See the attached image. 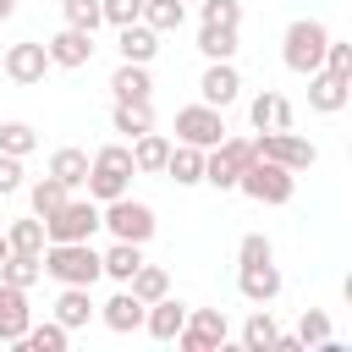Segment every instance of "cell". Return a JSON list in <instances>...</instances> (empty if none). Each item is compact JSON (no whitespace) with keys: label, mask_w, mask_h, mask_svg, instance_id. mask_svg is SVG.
<instances>
[{"label":"cell","mask_w":352,"mask_h":352,"mask_svg":"<svg viewBox=\"0 0 352 352\" xmlns=\"http://www.w3.org/2000/svg\"><path fill=\"white\" fill-rule=\"evenodd\" d=\"M38 148V132L28 126V121H0V154H16V160H28Z\"/></svg>","instance_id":"35"},{"label":"cell","mask_w":352,"mask_h":352,"mask_svg":"<svg viewBox=\"0 0 352 352\" xmlns=\"http://www.w3.org/2000/svg\"><path fill=\"white\" fill-rule=\"evenodd\" d=\"M132 176H138V165H132V143H104V148L88 160L82 187H88L94 204H110V198H121V192L132 187Z\"/></svg>","instance_id":"1"},{"label":"cell","mask_w":352,"mask_h":352,"mask_svg":"<svg viewBox=\"0 0 352 352\" xmlns=\"http://www.w3.org/2000/svg\"><path fill=\"white\" fill-rule=\"evenodd\" d=\"M44 220L33 214V220H16V226H6V248L11 253H44Z\"/></svg>","instance_id":"31"},{"label":"cell","mask_w":352,"mask_h":352,"mask_svg":"<svg viewBox=\"0 0 352 352\" xmlns=\"http://www.w3.org/2000/svg\"><path fill=\"white\" fill-rule=\"evenodd\" d=\"M66 324L60 319H50V324H28V336L16 341V346H33V352H66Z\"/></svg>","instance_id":"34"},{"label":"cell","mask_w":352,"mask_h":352,"mask_svg":"<svg viewBox=\"0 0 352 352\" xmlns=\"http://www.w3.org/2000/svg\"><path fill=\"white\" fill-rule=\"evenodd\" d=\"M50 176L66 182V187H82V176H88V154H82V148H55V154H50Z\"/></svg>","instance_id":"29"},{"label":"cell","mask_w":352,"mask_h":352,"mask_svg":"<svg viewBox=\"0 0 352 352\" xmlns=\"http://www.w3.org/2000/svg\"><path fill=\"white\" fill-rule=\"evenodd\" d=\"M204 6V22L214 28H242V0H198Z\"/></svg>","instance_id":"39"},{"label":"cell","mask_w":352,"mask_h":352,"mask_svg":"<svg viewBox=\"0 0 352 352\" xmlns=\"http://www.w3.org/2000/svg\"><path fill=\"white\" fill-rule=\"evenodd\" d=\"M38 275H44L38 253H6V258H0V280H11V286H22V292H28Z\"/></svg>","instance_id":"32"},{"label":"cell","mask_w":352,"mask_h":352,"mask_svg":"<svg viewBox=\"0 0 352 352\" xmlns=\"http://www.w3.org/2000/svg\"><path fill=\"white\" fill-rule=\"evenodd\" d=\"M116 50H121V60L148 66V60L160 55V33H154L148 22H126V28H121V38H116Z\"/></svg>","instance_id":"20"},{"label":"cell","mask_w":352,"mask_h":352,"mask_svg":"<svg viewBox=\"0 0 352 352\" xmlns=\"http://www.w3.org/2000/svg\"><path fill=\"white\" fill-rule=\"evenodd\" d=\"M187 324V302H176L170 292L160 297V302H148L143 308V330L154 336V341H176V330Z\"/></svg>","instance_id":"17"},{"label":"cell","mask_w":352,"mask_h":352,"mask_svg":"<svg viewBox=\"0 0 352 352\" xmlns=\"http://www.w3.org/2000/svg\"><path fill=\"white\" fill-rule=\"evenodd\" d=\"M346 99H352V77H336V72H308V104L319 110V116H336V110H346Z\"/></svg>","instance_id":"12"},{"label":"cell","mask_w":352,"mask_h":352,"mask_svg":"<svg viewBox=\"0 0 352 352\" xmlns=\"http://www.w3.org/2000/svg\"><path fill=\"white\" fill-rule=\"evenodd\" d=\"M248 160H253V138H231L226 132L214 148H204V182L226 192V187H236V176H242Z\"/></svg>","instance_id":"8"},{"label":"cell","mask_w":352,"mask_h":352,"mask_svg":"<svg viewBox=\"0 0 352 352\" xmlns=\"http://www.w3.org/2000/svg\"><path fill=\"white\" fill-rule=\"evenodd\" d=\"M165 176H170L176 187H198V182H204V148H192V143H170V154H165Z\"/></svg>","instance_id":"23"},{"label":"cell","mask_w":352,"mask_h":352,"mask_svg":"<svg viewBox=\"0 0 352 352\" xmlns=\"http://www.w3.org/2000/svg\"><path fill=\"white\" fill-rule=\"evenodd\" d=\"M324 44H330V28L314 22V16H297V22L286 28V38H280V60H286V72H297V77L319 72Z\"/></svg>","instance_id":"3"},{"label":"cell","mask_w":352,"mask_h":352,"mask_svg":"<svg viewBox=\"0 0 352 352\" xmlns=\"http://www.w3.org/2000/svg\"><path fill=\"white\" fill-rule=\"evenodd\" d=\"M275 336H280V330H275L270 308H258V314L242 324V346H248V352H270V346H275Z\"/></svg>","instance_id":"36"},{"label":"cell","mask_w":352,"mask_h":352,"mask_svg":"<svg viewBox=\"0 0 352 352\" xmlns=\"http://www.w3.org/2000/svg\"><path fill=\"white\" fill-rule=\"evenodd\" d=\"M198 94H204V104L226 110V104L242 94V77H236V66H231V60H209V72L198 77Z\"/></svg>","instance_id":"15"},{"label":"cell","mask_w":352,"mask_h":352,"mask_svg":"<svg viewBox=\"0 0 352 352\" xmlns=\"http://www.w3.org/2000/svg\"><path fill=\"white\" fill-rule=\"evenodd\" d=\"M165 154H170V138L165 132H138L132 138V165H138V176H160L165 170Z\"/></svg>","instance_id":"22"},{"label":"cell","mask_w":352,"mask_h":352,"mask_svg":"<svg viewBox=\"0 0 352 352\" xmlns=\"http://www.w3.org/2000/svg\"><path fill=\"white\" fill-rule=\"evenodd\" d=\"M38 264H44V275H55L60 286H94V280L104 275L94 242H44Z\"/></svg>","instance_id":"2"},{"label":"cell","mask_w":352,"mask_h":352,"mask_svg":"<svg viewBox=\"0 0 352 352\" xmlns=\"http://www.w3.org/2000/svg\"><path fill=\"white\" fill-rule=\"evenodd\" d=\"M143 308H148V302H138V297L121 286V292H116V297L99 308V319H104L116 336H132V330H143Z\"/></svg>","instance_id":"19"},{"label":"cell","mask_w":352,"mask_h":352,"mask_svg":"<svg viewBox=\"0 0 352 352\" xmlns=\"http://www.w3.org/2000/svg\"><path fill=\"white\" fill-rule=\"evenodd\" d=\"M99 226H104L116 242H148V236H154V209L121 192V198H110V204L99 209Z\"/></svg>","instance_id":"6"},{"label":"cell","mask_w":352,"mask_h":352,"mask_svg":"<svg viewBox=\"0 0 352 352\" xmlns=\"http://www.w3.org/2000/svg\"><path fill=\"white\" fill-rule=\"evenodd\" d=\"M236 192H248L253 204H292V192H297V170H286V165L253 154V160L242 165V176H236Z\"/></svg>","instance_id":"4"},{"label":"cell","mask_w":352,"mask_h":352,"mask_svg":"<svg viewBox=\"0 0 352 352\" xmlns=\"http://www.w3.org/2000/svg\"><path fill=\"white\" fill-rule=\"evenodd\" d=\"M138 22H148L154 33H176L187 22V0H143V16Z\"/></svg>","instance_id":"27"},{"label":"cell","mask_w":352,"mask_h":352,"mask_svg":"<svg viewBox=\"0 0 352 352\" xmlns=\"http://www.w3.org/2000/svg\"><path fill=\"white\" fill-rule=\"evenodd\" d=\"M6 253H11V248H6V231H0V258H6Z\"/></svg>","instance_id":"45"},{"label":"cell","mask_w":352,"mask_h":352,"mask_svg":"<svg viewBox=\"0 0 352 352\" xmlns=\"http://www.w3.org/2000/svg\"><path fill=\"white\" fill-rule=\"evenodd\" d=\"M253 154H258V160H275V165H286V170H314V165H319V148H314L308 138H297L292 126L258 132V138H253Z\"/></svg>","instance_id":"7"},{"label":"cell","mask_w":352,"mask_h":352,"mask_svg":"<svg viewBox=\"0 0 352 352\" xmlns=\"http://www.w3.org/2000/svg\"><path fill=\"white\" fill-rule=\"evenodd\" d=\"M94 231H99V204L94 198H66L55 214H44L50 242H94Z\"/></svg>","instance_id":"5"},{"label":"cell","mask_w":352,"mask_h":352,"mask_svg":"<svg viewBox=\"0 0 352 352\" xmlns=\"http://www.w3.org/2000/svg\"><path fill=\"white\" fill-rule=\"evenodd\" d=\"M248 116H253V126H258V132H280V126H292V99H286V94H275V88H264V94L248 104Z\"/></svg>","instance_id":"21"},{"label":"cell","mask_w":352,"mask_h":352,"mask_svg":"<svg viewBox=\"0 0 352 352\" xmlns=\"http://www.w3.org/2000/svg\"><path fill=\"white\" fill-rule=\"evenodd\" d=\"M60 11H66V28H82V33H94V28L104 22L99 0H60Z\"/></svg>","instance_id":"37"},{"label":"cell","mask_w":352,"mask_h":352,"mask_svg":"<svg viewBox=\"0 0 352 352\" xmlns=\"http://www.w3.org/2000/svg\"><path fill=\"white\" fill-rule=\"evenodd\" d=\"M55 319H60L66 330H82V324L94 319V297H88V286H66V292L55 297Z\"/></svg>","instance_id":"25"},{"label":"cell","mask_w":352,"mask_h":352,"mask_svg":"<svg viewBox=\"0 0 352 352\" xmlns=\"http://www.w3.org/2000/svg\"><path fill=\"white\" fill-rule=\"evenodd\" d=\"M126 292H132L138 302H160V297L170 292V275H165L160 264H138V270H132V280H126Z\"/></svg>","instance_id":"26"},{"label":"cell","mask_w":352,"mask_h":352,"mask_svg":"<svg viewBox=\"0 0 352 352\" xmlns=\"http://www.w3.org/2000/svg\"><path fill=\"white\" fill-rule=\"evenodd\" d=\"M236 292H242L248 302H275V297H280V270H275V258L242 264V270H236Z\"/></svg>","instance_id":"16"},{"label":"cell","mask_w":352,"mask_h":352,"mask_svg":"<svg viewBox=\"0 0 352 352\" xmlns=\"http://www.w3.org/2000/svg\"><path fill=\"white\" fill-rule=\"evenodd\" d=\"M28 198H33V214L44 220V214H55V209L72 198V187H66V182H55V176H38V182L28 187Z\"/></svg>","instance_id":"30"},{"label":"cell","mask_w":352,"mask_h":352,"mask_svg":"<svg viewBox=\"0 0 352 352\" xmlns=\"http://www.w3.org/2000/svg\"><path fill=\"white\" fill-rule=\"evenodd\" d=\"M44 50H50V66L77 72V66H88V60H94V33H82V28H60Z\"/></svg>","instance_id":"13"},{"label":"cell","mask_w":352,"mask_h":352,"mask_svg":"<svg viewBox=\"0 0 352 352\" xmlns=\"http://www.w3.org/2000/svg\"><path fill=\"white\" fill-rule=\"evenodd\" d=\"M143 264V242H110V253H99V270L110 275V280H132V270Z\"/></svg>","instance_id":"24"},{"label":"cell","mask_w":352,"mask_h":352,"mask_svg":"<svg viewBox=\"0 0 352 352\" xmlns=\"http://www.w3.org/2000/svg\"><path fill=\"white\" fill-rule=\"evenodd\" d=\"M6 16H16V0H0V22H6Z\"/></svg>","instance_id":"44"},{"label":"cell","mask_w":352,"mask_h":352,"mask_svg":"<svg viewBox=\"0 0 352 352\" xmlns=\"http://www.w3.org/2000/svg\"><path fill=\"white\" fill-rule=\"evenodd\" d=\"M99 11H104V22L126 28V22H138V16H143V0H99Z\"/></svg>","instance_id":"42"},{"label":"cell","mask_w":352,"mask_h":352,"mask_svg":"<svg viewBox=\"0 0 352 352\" xmlns=\"http://www.w3.org/2000/svg\"><path fill=\"white\" fill-rule=\"evenodd\" d=\"M226 341V314L220 308H187V324L176 330L182 352H214Z\"/></svg>","instance_id":"10"},{"label":"cell","mask_w":352,"mask_h":352,"mask_svg":"<svg viewBox=\"0 0 352 352\" xmlns=\"http://www.w3.org/2000/svg\"><path fill=\"white\" fill-rule=\"evenodd\" d=\"M22 187V160L16 154H0V198H11Z\"/></svg>","instance_id":"43"},{"label":"cell","mask_w":352,"mask_h":352,"mask_svg":"<svg viewBox=\"0 0 352 352\" xmlns=\"http://www.w3.org/2000/svg\"><path fill=\"white\" fill-rule=\"evenodd\" d=\"M236 258H242V264H264V258H275V248H270V236L248 231V236L236 242Z\"/></svg>","instance_id":"41"},{"label":"cell","mask_w":352,"mask_h":352,"mask_svg":"<svg viewBox=\"0 0 352 352\" xmlns=\"http://www.w3.org/2000/svg\"><path fill=\"white\" fill-rule=\"evenodd\" d=\"M226 138V116L214 104H182L176 110V143H192V148H214Z\"/></svg>","instance_id":"9"},{"label":"cell","mask_w":352,"mask_h":352,"mask_svg":"<svg viewBox=\"0 0 352 352\" xmlns=\"http://www.w3.org/2000/svg\"><path fill=\"white\" fill-rule=\"evenodd\" d=\"M297 341H302V346H324V341H330V319H324L319 308H302V324H297Z\"/></svg>","instance_id":"38"},{"label":"cell","mask_w":352,"mask_h":352,"mask_svg":"<svg viewBox=\"0 0 352 352\" xmlns=\"http://www.w3.org/2000/svg\"><path fill=\"white\" fill-rule=\"evenodd\" d=\"M324 72H336V77H352V44H341V38H330L324 44V60H319Z\"/></svg>","instance_id":"40"},{"label":"cell","mask_w":352,"mask_h":352,"mask_svg":"<svg viewBox=\"0 0 352 352\" xmlns=\"http://www.w3.org/2000/svg\"><path fill=\"white\" fill-rule=\"evenodd\" d=\"M198 50H204L209 60H231V55H236V28H214V22H204V28H198Z\"/></svg>","instance_id":"33"},{"label":"cell","mask_w":352,"mask_h":352,"mask_svg":"<svg viewBox=\"0 0 352 352\" xmlns=\"http://www.w3.org/2000/svg\"><path fill=\"white\" fill-rule=\"evenodd\" d=\"M110 94H116V99H126V104H148V94H154V77H148V66H138V60H121V66H116V77H110Z\"/></svg>","instance_id":"18"},{"label":"cell","mask_w":352,"mask_h":352,"mask_svg":"<svg viewBox=\"0 0 352 352\" xmlns=\"http://www.w3.org/2000/svg\"><path fill=\"white\" fill-rule=\"evenodd\" d=\"M33 324V308H28V292L0 280V341H22Z\"/></svg>","instance_id":"14"},{"label":"cell","mask_w":352,"mask_h":352,"mask_svg":"<svg viewBox=\"0 0 352 352\" xmlns=\"http://www.w3.org/2000/svg\"><path fill=\"white\" fill-rule=\"evenodd\" d=\"M44 72H50V50H44V44L22 38V44H11V50H6V77H11V82L33 88V82H44Z\"/></svg>","instance_id":"11"},{"label":"cell","mask_w":352,"mask_h":352,"mask_svg":"<svg viewBox=\"0 0 352 352\" xmlns=\"http://www.w3.org/2000/svg\"><path fill=\"white\" fill-rule=\"evenodd\" d=\"M110 126H116V132L132 143L138 132H148V126H154V110H148V104H126V99H116V110H110Z\"/></svg>","instance_id":"28"}]
</instances>
